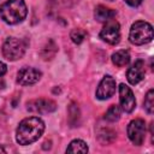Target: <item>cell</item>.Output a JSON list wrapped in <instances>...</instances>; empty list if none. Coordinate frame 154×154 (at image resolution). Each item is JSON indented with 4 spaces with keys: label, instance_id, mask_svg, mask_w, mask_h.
I'll return each mask as SVG.
<instances>
[{
    "label": "cell",
    "instance_id": "1",
    "mask_svg": "<svg viewBox=\"0 0 154 154\" xmlns=\"http://www.w3.org/2000/svg\"><path fill=\"white\" fill-rule=\"evenodd\" d=\"M45 131V123L38 117H29L23 119L16 131V140L19 144L26 146L37 141Z\"/></svg>",
    "mask_w": 154,
    "mask_h": 154
},
{
    "label": "cell",
    "instance_id": "2",
    "mask_svg": "<svg viewBox=\"0 0 154 154\" xmlns=\"http://www.w3.org/2000/svg\"><path fill=\"white\" fill-rule=\"evenodd\" d=\"M28 10L23 0H7L0 6V17L7 24H17L26 17Z\"/></svg>",
    "mask_w": 154,
    "mask_h": 154
},
{
    "label": "cell",
    "instance_id": "3",
    "mask_svg": "<svg viewBox=\"0 0 154 154\" xmlns=\"http://www.w3.org/2000/svg\"><path fill=\"white\" fill-rule=\"evenodd\" d=\"M153 38V26L143 20L135 22L131 25L130 32H129V40L134 45H144L150 42Z\"/></svg>",
    "mask_w": 154,
    "mask_h": 154
},
{
    "label": "cell",
    "instance_id": "4",
    "mask_svg": "<svg viewBox=\"0 0 154 154\" xmlns=\"http://www.w3.org/2000/svg\"><path fill=\"white\" fill-rule=\"evenodd\" d=\"M25 52V45L17 37H8L2 45V54L7 60L14 61L23 57Z\"/></svg>",
    "mask_w": 154,
    "mask_h": 154
},
{
    "label": "cell",
    "instance_id": "5",
    "mask_svg": "<svg viewBox=\"0 0 154 154\" xmlns=\"http://www.w3.org/2000/svg\"><path fill=\"white\" fill-rule=\"evenodd\" d=\"M146 123L143 119H134L128 125V136L135 146H141L146 137Z\"/></svg>",
    "mask_w": 154,
    "mask_h": 154
},
{
    "label": "cell",
    "instance_id": "6",
    "mask_svg": "<svg viewBox=\"0 0 154 154\" xmlns=\"http://www.w3.org/2000/svg\"><path fill=\"white\" fill-rule=\"evenodd\" d=\"M100 37L106 41L109 45H116L119 42L120 38V29H119V23L117 20L109 19L106 22V25L102 28L100 31Z\"/></svg>",
    "mask_w": 154,
    "mask_h": 154
},
{
    "label": "cell",
    "instance_id": "7",
    "mask_svg": "<svg viewBox=\"0 0 154 154\" xmlns=\"http://www.w3.org/2000/svg\"><path fill=\"white\" fill-rule=\"evenodd\" d=\"M26 108L30 112L38 113V114H45V113H51V112L55 111L57 109V103L51 99L40 97V99H35V100L29 101L26 103Z\"/></svg>",
    "mask_w": 154,
    "mask_h": 154
},
{
    "label": "cell",
    "instance_id": "8",
    "mask_svg": "<svg viewBox=\"0 0 154 154\" xmlns=\"http://www.w3.org/2000/svg\"><path fill=\"white\" fill-rule=\"evenodd\" d=\"M41 76H42V73L37 69L25 66L18 71L17 82L22 85H30V84H35L36 82H38Z\"/></svg>",
    "mask_w": 154,
    "mask_h": 154
},
{
    "label": "cell",
    "instance_id": "9",
    "mask_svg": "<svg viewBox=\"0 0 154 154\" xmlns=\"http://www.w3.org/2000/svg\"><path fill=\"white\" fill-rule=\"evenodd\" d=\"M119 101H120V106L123 111L128 113L132 112L136 106V100H135L132 90L124 83L119 85Z\"/></svg>",
    "mask_w": 154,
    "mask_h": 154
},
{
    "label": "cell",
    "instance_id": "10",
    "mask_svg": "<svg viewBox=\"0 0 154 154\" xmlns=\"http://www.w3.org/2000/svg\"><path fill=\"white\" fill-rule=\"evenodd\" d=\"M116 91V81L111 76H105L96 89V97L100 100L109 99Z\"/></svg>",
    "mask_w": 154,
    "mask_h": 154
},
{
    "label": "cell",
    "instance_id": "11",
    "mask_svg": "<svg viewBox=\"0 0 154 154\" xmlns=\"http://www.w3.org/2000/svg\"><path fill=\"white\" fill-rule=\"evenodd\" d=\"M126 78H128L129 83L132 85L140 83L144 78V63H143V60H136L132 64V66L128 70Z\"/></svg>",
    "mask_w": 154,
    "mask_h": 154
},
{
    "label": "cell",
    "instance_id": "12",
    "mask_svg": "<svg viewBox=\"0 0 154 154\" xmlns=\"http://www.w3.org/2000/svg\"><path fill=\"white\" fill-rule=\"evenodd\" d=\"M94 16H95V19L97 22H108L109 19H112L116 16V12L113 10L106 7V6L100 5V6H97L95 8Z\"/></svg>",
    "mask_w": 154,
    "mask_h": 154
},
{
    "label": "cell",
    "instance_id": "13",
    "mask_svg": "<svg viewBox=\"0 0 154 154\" xmlns=\"http://www.w3.org/2000/svg\"><path fill=\"white\" fill-rule=\"evenodd\" d=\"M112 61L114 65L122 67V66H125L129 64L130 61V54L128 51L125 49H120V51H117L112 54Z\"/></svg>",
    "mask_w": 154,
    "mask_h": 154
},
{
    "label": "cell",
    "instance_id": "14",
    "mask_svg": "<svg viewBox=\"0 0 154 154\" xmlns=\"http://www.w3.org/2000/svg\"><path fill=\"white\" fill-rule=\"evenodd\" d=\"M97 138L102 144H108L116 140V132L109 128H101L97 131Z\"/></svg>",
    "mask_w": 154,
    "mask_h": 154
},
{
    "label": "cell",
    "instance_id": "15",
    "mask_svg": "<svg viewBox=\"0 0 154 154\" xmlns=\"http://www.w3.org/2000/svg\"><path fill=\"white\" fill-rule=\"evenodd\" d=\"M87 152H88V146L82 140H73L66 149V153H87Z\"/></svg>",
    "mask_w": 154,
    "mask_h": 154
},
{
    "label": "cell",
    "instance_id": "16",
    "mask_svg": "<svg viewBox=\"0 0 154 154\" xmlns=\"http://www.w3.org/2000/svg\"><path fill=\"white\" fill-rule=\"evenodd\" d=\"M105 118L108 122H116V120H118L120 118V107L117 106V105H112L107 109V112L105 114Z\"/></svg>",
    "mask_w": 154,
    "mask_h": 154
},
{
    "label": "cell",
    "instance_id": "17",
    "mask_svg": "<svg viewBox=\"0 0 154 154\" xmlns=\"http://www.w3.org/2000/svg\"><path fill=\"white\" fill-rule=\"evenodd\" d=\"M144 108L149 114H152L154 111V90L153 89H150L144 97Z\"/></svg>",
    "mask_w": 154,
    "mask_h": 154
},
{
    "label": "cell",
    "instance_id": "18",
    "mask_svg": "<svg viewBox=\"0 0 154 154\" xmlns=\"http://www.w3.org/2000/svg\"><path fill=\"white\" fill-rule=\"evenodd\" d=\"M85 36H87V32L83 30V29H73L72 31H71V34H70V37H71V40L75 42V43H77V45H79V43H82L83 42V40L85 38Z\"/></svg>",
    "mask_w": 154,
    "mask_h": 154
},
{
    "label": "cell",
    "instance_id": "19",
    "mask_svg": "<svg viewBox=\"0 0 154 154\" xmlns=\"http://www.w3.org/2000/svg\"><path fill=\"white\" fill-rule=\"evenodd\" d=\"M57 6H60V7H70L72 6L73 4H76L77 0H52Z\"/></svg>",
    "mask_w": 154,
    "mask_h": 154
},
{
    "label": "cell",
    "instance_id": "20",
    "mask_svg": "<svg viewBox=\"0 0 154 154\" xmlns=\"http://www.w3.org/2000/svg\"><path fill=\"white\" fill-rule=\"evenodd\" d=\"M124 1H125L126 4H129L130 6H134V7H136V6L141 5L143 0H124Z\"/></svg>",
    "mask_w": 154,
    "mask_h": 154
},
{
    "label": "cell",
    "instance_id": "21",
    "mask_svg": "<svg viewBox=\"0 0 154 154\" xmlns=\"http://www.w3.org/2000/svg\"><path fill=\"white\" fill-rule=\"evenodd\" d=\"M7 71V67H6V64H4L2 61H0V77L4 76Z\"/></svg>",
    "mask_w": 154,
    "mask_h": 154
},
{
    "label": "cell",
    "instance_id": "22",
    "mask_svg": "<svg viewBox=\"0 0 154 154\" xmlns=\"http://www.w3.org/2000/svg\"><path fill=\"white\" fill-rule=\"evenodd\" d=\"M109 1H113V0H109Z\"/></svg>",
    "mask_w": 154,
    "mask_h": 154
}]
</instances>
